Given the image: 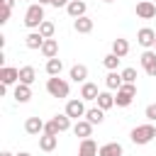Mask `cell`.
<instances>
[{
	"label": "cell",
	"mask_w": 156,
	"mask_h": 156,
	"mask_svg": "<svg viewBox=\"0 0 156 156\" xmlns=\"http://www.w3.org/2000/svg\"><path fill=\"white\" fill-rule=\"evenodd\" d=\"M51 119H54V122H56V127H58V129H61V132H68V129H73V124H71V122H73V119H71V117H68V115H66V112H61V115H54V117H51Z\"/></svg>",
	"instance_id": "83f0119b"
},
{
	"label": "cell",
	"mask_w": 156,
	"mask_h": 156,
	"mask_svg": "<svg viewBox=\"0 0 156 156\" xmlns=\"http://www.w3.org/2000/svg\"><path fill=\"white\" fill-rule=\"evenodd\" d=\"M105 85H107V90H119V88L124 85V80H122V73H117V71H110V73L105 76Z\"/></svg>",
	"instance_id": "44dd1931"
},
{
	"label": "cell",
	"mask_w": 156,
	"mask_h": 156,
	"mask_svg": "<svg viewBox=\"0 0 156 156\" xmlns=\"http://www.w3.org/2000/svg\"><path fill=\"white\" fill-rule=\"evenodd\" d=\"M34 80H37V71H34V66H22V68H20V83L32 85Z\"/></svg>",
	"instance_id": "d4e9b609"
},
{
	"label": "cell",
	"mask_w": 156,
	"mask_h": 156,
	"mask_svg": "<svg viewBox=\"0 0 156 156\" xmlns=\"http://www.w3.org/2000/svg\"><path fill=\"white\" fill-rule=\"evenodd\" d=\"M44 71L49 73V78H51V76H61V71H63V61H61L58 56H56V58H46Z\"/></svg>",
	"instance_id": "603a6c76"
},
{
	"label": "cell",
	"mask_w": 156,
	"mask_h": 156,
	"mask_svg": "<svg viewBox=\"0 0 156 156\" xmlns=\"http://www.w3.org/2000/svg\"><path fill=\"white\" fill-rule=\"evenodd\" d=\"M54 0H39V5H51Z\"/></svg>",
	"instance_id": "8d00e7d4"
},
{
	"label": "cell",
	"mask_w": 156,
	"mask_h": 156,
	"mask_svg": "<svg viewBox=\"0 0 156 156\" xmlns=\"http://www.w3.org/2000/svg\"><path fill=\"white\" fill-rule=\"evenodd\" d=\"M68 78L73 80V83H85L88 80V66L85 63H76V66H71V71H68Z\"/></svg>",
	"instance_id": "7c38bea8"
},
{
	"label": "cell",
	"mask_w": 156,
	"mask_h": 156,
	"mask_svg": "<svg viewBox=\"0 0 156 156\" xmlns=\"http://www.w3.org/2000/svg\"><path fill=\"white\" fill-rule=\"evenodd\" d=\"M144 117H146L149 122H156V102L146 105V110H144Z\"/></svg>",
	"instance_id": "d6a6232c"
},
{
	"label": "cell",
	"mask_w": 156,
	"mask_h": 156,
	"mask_svg": "<svg viewBox=\"0 0 156 156\" xmlns=\"http://www.w3.org/2000/svg\"><path fill=\"white\" fill-rule=\"evenodd\" d=\"M37 32H39L44 39H54V34H56V24H54L51 20H44V22H41V27H39Z\"/></svg>",
	"instance_id": "f1b7e54d"
},
{
	"label": "cell",
	"mask_w": 156,
	"mask_h": 156,
	"mask_svg": "<svg viewBox=\"0 0 156 156\" xmlns=\"http://www.w3.org/2000/svg\"><path fill=\"white\" fill-rule=\"evenodd\" d=\"M56 146H58V136H51V134H41V136H39V149H41V151L49 154V151H54Z\"/></svg>",
	"instance_id": "cb8c5ba5"
},
{
	"label": "cell",
	"mask_w": 156,
	"mask_h": 156,
	"mask_svg": "<svg viewBox=\"0 0 156 156\" xmlns=\"http://www.w3.org/2000/svg\"><path fill=\"white\" fill-rule=\"evenodd\" d=\"M0 156H17V154H12V151H2Z\"/></svg>",
	"instance_id": "74e56055"
},
{
	"label": "cell",
	"mask_w": 156,
	"mask_h": 156,
	"mask_svg": "<svg viewBox=\"0 0 156 156\" xmlns=\"http://www.w3.org/2000/svg\"><path fill=\"white\" fill-rule=\"evenodd\" d=\"M136 17L139 20H154L156 17V5L151 0H139L136 2Z\"/></svg>",
	"instance_id": "9c48e42d"
},
{
	"label": "cell",
	"mask_w": 156,
	"mask_h": 156,
	"mask_svg": "<svg viewBox=\"0 0 156 156\" xmlns=\"http://www.w3.org/2000/svg\"><path fill=\"white\" fill-rule=\"evenodd\" d=\"M24 46L37 51V49H41V46H44V37H41L39 32H29V34L24 37Z\"/></svg>",
	"instance_id": "7402d4cb"
},
{
	"label": "cell",
	"mask_w": 156,
	"mask_h": 156,
	"mask_svg": "<svg viewBox=\"0 0 156 156\" xmlns=\"http://www.w3.org/2000/svg\"><path fill=\"white\" fill-rule=\"evenodd\" d=\"M98 107L100 110H110V107H115V95H112V90H100V95H98Z\"/></svg>",
	"instance_id": "d6986e66"
},
{
	"label": "cell",
	"mask_w": 156,
	"mask_h": 156,
	"mask_svg": "<svg viewBox=\"0 0 156 156\" xmlns=\"http://www.w3.org/2000/svg\"><path fill=\"white\" fill-rule=\"evenodd\" d=\"M46 93H49L51 98L63 100V98H68V93H71V83H68L66 78H61V76H51V78H46Z\"/></svg>",
	"instance_id": "3957f363"
},
{
	"label": "cell",
	"mask_w": 156,
	"mask_h": 156,
	"mask_svg": "<svg viewBox=\"0 0 156 156\" xmlns=\"http://www.w3.org/2000/svg\"><path fill=\"white\" fill-rule=\"evenodd\" d=\"M100 2H115V0H100Z\"/></svg>",
	"instance_id": "ab89813d"
},
{
	"label": "cell",
	"mask_w": 156,
	"mask_h": 156,
	"mask_svg": "<svg viewBox=\"0 0 156 156\" xmlns=\"http://www.w3.org/2000/svg\"><path fill=\"white\" fill-rule=\"evenodd\" d=\"M0 83H2V85H17V83H20V68H15V66H2V68H0Z\"/></svg>",
	"instance_id": "8992f818"
},
{
	"label": "cell",
	"mask_w": 156,
	"mask_h": 156,
	"mask_svg": "<svg viewBox=\"0 0 156 156\" xmlns=\"http://www.w3.org/2000/svg\"><path fill=\"white\" fill-rule=\"evenodd\" d=\"M85 10H88L85 0H71V2H68V7H66V12H68L73 20H78V17H85Z\"/></svg>",
	"instance_id": "9a60e30c"
},
{
	"label": "cell",
	"mask_w": 156,
	"mask_h": 156,
	"mask_svg": "<svg viewBox=\"0 0 156 156\" xmlns=\"http://www.w3.org/2000/svg\"><path fill=\"white\" fill-rule=\"evenodd\" d=\"M44 20H46V17H44V5H39V2L27 5V10H24V27H27L29 32H37Z\"/></svg>",
	"instance_id": "6da1fadb"
},
{
	"label": "cell",
	"mask_w": 156,
	"mask_h": 156,
	"mask_svg": "<svg viewBox=\"0 0 156 156\" xmlns=\"http://www.w3.org/2000/svg\"><path fill=\"white\" fill-rule=\"evenodd\" d=\"M98 156H124V149L119 141H107L100 146V154Z\"/></svg>",
	"instance_id": "2e32d148"
},
{
	"label": "cell",
	"mask_w": 156,
	"mask_h": 156,
	"mask_svg": "<svg viewBox=\"0 0 156 156\" xmlns=\"http://www.w3.org/2000/svg\"><path fill=\"white\" fill-rule=\"evenodd\" d=\"M39 51L44 58H56L58 56V39H44V46Z\"/></svg>",
	"instance_id": "ac0fdd59"
},
{
	"label": "cell",
	"mask_w": 156,
	"mask_h": 156,
	"mask_svg": "<svg viewBox=\"0 0 156 156\" xmlns=\"http://www.w3.org/2000/svg\"><path fill=\"white\" fill-rule=\"evenodd\" d=\"M68 2H71V0H54L51 5H54V7H68Z\"/></svg>",
	"instance_id": "e575fe53"
},
{
	"label": "cell",
	"mask_w": 156,
	"mask_h": 156,
	"mask_svg": "<svg viewBox=\"0 0 156 156\" xmlns=\"http://www.w3.org/2000/svg\"><path fill=\"white\" fill-rule=\"evenodd\" d=\"M71 119H85V112H88V107H85V100H80V98H73V100H68L66 102V110H63Z\"/></svg>",
	"instance_id": "277c9868"
},
{
	"label": "cell",
	"mask_w": 156,
	"mask_h": 156,
	"mask_svg": "<svg viewBox=\"0 0 156 156\" xmlns=\"http://www.w3.org/2000/svg\"><path fill=\"white\" fill-rule=\"evenodd\" d=\"M119 61H122V58H119V56H115L112 51H110L107 56H102V66H105L107 71H117V66H119Z\"/></svg>",
	"instance_id": "f546056e"
},
{
	"label": "cell",
	"mask_w": 156,
	"mask_h": 156,
	"mask_svg": "<svg viewBox=\"0 0 156 156\" xmlns=\"http://www.w3.org/2000/svg\"><path fill=\"white\" fill-rule=\"evenodd\" d=\"M100 154V146L95 144V139L90 136V139H80V144H78V156H98Z\"/></svg>",
	"instance_id": "8fae6325"
},
{
	"label": "cell",
	"mask_w": 156,
	"mask_h": 156,
	"mask_svg": "<svg viewBox=\"0 0 156 156\" xmlns=\"http://www.w3.org/2000/svg\"><path fill=\"white\" fill-rule=\"evenodd\" d=\"M44 134H51V136H58V134H61V129L56 127V122H54V119H49V122H46V127H44Z\"/></svg>",
	"instance_id": "1f68e13d"
},
{
	"label": "cell",
	"mask_w": 156,
	"mask_h": 156,
	"mask_svg": "<svg viewBox=\"0 0 156 156\" xmlns=\"http://www.w3.org/2000/svg\"><path fill=\"white\" fill-rule=\"evenodd\" d=\"M12 98H15V102H20V105L29 102V100H32V85L17 83V85H15V90H12Z\"/></svg>",
	"instance_id": "30bf717a"
},
{
	"label": "cell",
	"mask_w": 156,
	"mask_h": 156,
	"mask_svg": "<svg viewBox=\"0 0 156 156\" xmlns=\"http://www.w3.org/2000/svg\"><path fill=\"white\" fill-rule=\"evenodd\" d=\"M12 5H15V0H2V7H10L12 10Z\"/></svg>",
	"instance_id": "d590c367"
},
{
	"label": "cell",
	"mask_w": 156,
	"mask_h": 156,
	"mask_svg": "<svg viewBox=\"0 0 156 156\" xmlns=\"http://www.w3.org/2000/svg\"><path fill=\"white\" fill-rule=\"evenodd\" d=\"M98 95H100V90H98V85H95V83L85 80V83L80 85V100L90 102V100H98Z\"/></svg>",
	"instance_id": "4fadbf2b"
},
{
	"label": "cell",
	"mask_w": 156,
	"mask_h": 156,
	"mask_svg": "<svg viewBox=\"0 0 156 156\" xmlns=\"http://www.w3.org/2000/svg\"><path fill=\"white\" fill-rule=\"evenodd\" d=\"M134 98H136V95H132V93H127V90L119 88L117 95H115V105H117V107H129V105L134 102Z\"/></svg>",
	"instance_id": "484cf974"
},
{
	"label": "cell",
	"mask_w": 156,
	"mask_h": 156,
	"mask_svg": "<svg viewBox=\"0 0 156 156\" xmlns=\"http://www.w3.org/2000/svg\"><path fill=\"white\" fill-rule=\"evenodd\" d=\"M112 54H115V56H119V58H124V56L129 54V41H127V39H122V37L112 39Z\"/></svg>",
	"instance_id": "ffe728a7"
},
{
	"label": "cell",
	"mask_w": 156,
	"mask_h": 156,
	"mask_svg": "<svg viewBox=\"0 0 156 156\" xmlns=\"http://www.w3.org/2000/svg\"><path fill=\"white\" fill-rule=\"evenodd\" d=\"M129 139H132V144L144 146V144H149V141L156 139V127H154L151 122H146V124H136V127L129 132Z\"/></svg>",
	"instance_id": "7a4b0ae2"
},
{
	"label": "cell",
	"mask_w": 156,
	"mask_h": 156,
	"mask_svg": "<svg viewBox=\"0 0 156 156\" xmlns=\"http://www.w3.org/2000/svg\"><path fill=\"white\" fill-rule=\"evenodd\" d=\"M136 41H139V46H144V49H154V44H156V32H154L151 27H141V29L136 32Z\"/></svg>",
	"instance_id": "ba28073f"
},
{
	"label": "cell",
	"mask_w": 156,
	"mask_h": 156,
	"mask_svg": "<svg viewBox=\"0 0 156 156\" xmlns=\"http://www.w3.org/2000/svg\"><path fill=\"white\" fill-rule=\"evenodd\" d=\"M17 156H32V154H29V151H20Z\"/></svg>",
	"instance_id": "f35d334b"
},
{
	"label": "cell",
	"mask_w": 156,
	"mask_h": 156,
	"mask_svg": "<svg viewBox=\"0 0 156 156\" xmlns=\"http://www.w3.org/2000/svg\"><path fill=\"white\" fill-rule=\"evenodd\" d=\"M44 127H46V122L41 117H27L24 119V132L32 134V136H41L44 134Z\"/></svg>",
	"instance_id": "52a82bcc"
},
{
	"label": "cell",
	"mask_w": 156,
	"mask_h": 156,
	"mask_svg": "<svg viewBox=\"0 0 156 156\" xmlns=\"http://www.w3.org/2000/svg\"><path fill=\"white\" fill-rule=\"evenodd\" d=\"M73 134L80 136V139H90V136H93V124H90L88 119H78V122L73 124Z\"/></svg>",
	"instance_id": "5bb4252c"
},
{
	"label": "cell",
	"mask_w": 156,
	"mask_h": 156,
	"mask_svg": "<svg viewBox=\"0 0 156 156\" xmlns=\"http://www.w3.org/2000/svg\"><path fill=\"white\" fill-rule=\"evenodd\" d=\"M154 51H156V44H154Z\"/></svg>",
	"instance_id": "b9f144b4"
},
{
	"label": "cell",
	"mask_w": 156,
	"mask_h": 156,
	"mask_svg": "<svg viewBox=\"0 0 156 156\" xmlns=\"http://www.w3.org/2000/svg\"><path fill=\"white\" fill-rule=\"evenodd\" d=\"M119 73H122V80H124V83H136V68L127 66V68H122Z\"/></svg>",
	"instance_id": "4dcf8cb0"
},
{
	"label": "cell",
	"mask_w": 156,
	"mask_h": 156,
	"mask_svg": "<svg viewBox=\"0 0 156 156\" xmlns=\"http://www.w3.org/2000/svg\"><path fill=\"white\" fill-rule=\"evenodd\" d=\"M85 119L95 127V124H102V119H105V110H100V107H90L88 112H85Z\"/></svg>",
	"instance_id": "4316f807"
},
{
	"label": "cell",
	"mask_w": 156,
	"mask_h": 156,
	"mask_svg": "<svg viewBox=\"0 0 156 156\" xmlns=\"http://www.w3.org/2000/svg\"><path fill=\"white\" fill-rule=\"evenodd\" d=\"M139 58H141V68L146 71V76L156 78V51H154V49H146Z\"/></svg>",
	"instance_id": "5b68a950"
},
{
	"label": "cell",
	"mask_w": 156,
	"mask_h": 156,
	"mask_svg": "<svg viewBox=\"0 0 156 156\" xmlns=\"http://www.w3.org/2000/svg\"><path fill=\"white\" fill-rule=\"evenodd\" d=\"M93 27H95V22L85 15V17H78V20H73V29L78 32V34H90L93 32Z\"/></svg>",
	"instance_id": "e0dca14e"
},
{
	"label": "cell",
	"mask_w": 156,
	"mask_h": 156,
	"mask_svg": "<svg viewBox=\"0 0 156 156\" xmlns=\"http://www.w3.org/2000/svg\"><path fill=\"white\" fill-rule=\"evenodd\" d=\"M20 2H29V5H32V0H20Z\"/></svg>",
	"instance_id": "60d3db41"
},
{
	"label": "cell",
	"mask_w": 156,
	"mask_h": 156,
	"mask_svg": "<svg viewBox=\"0 0 156 156\" xmlns=\"http://www.w3.org/2000/svg\"><path fill=\"white\" fill-rule=\"evenodd\" d=\"M10 15H12V10H10V7H2V17H0V24H7Z\"/></svg>",
	"instance_id": "836d02e7"
}]
</instances>
